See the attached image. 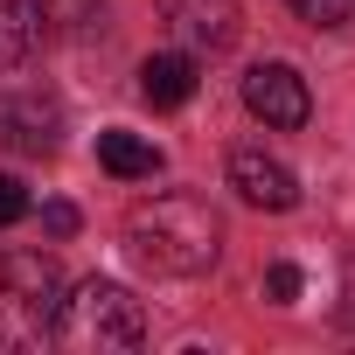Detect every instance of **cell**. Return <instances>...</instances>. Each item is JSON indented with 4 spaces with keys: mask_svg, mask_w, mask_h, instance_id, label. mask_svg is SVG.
Masks as SVG:
<instances>
[{
    "mask_svg": "<svg viewBox=\"0 0 355 355\" xmlns=\"http://www.w3.org/2000/svg\"><path fill=\"white\" fill-rule=\"evenodd\" d=\"M265 293H272V306H293V300H300V265L279 258V265L265 272Z\"/></svg>",
    "mask_w": 355,
    "mask_h": 355,
    "instance_id": "7c38bea8",
    "label": "cell"
},
{
    "mask_svg": "<svg viewBox=\"0 0 355 355\" xmlns=\"http://www.w3.org/2000/svg\"><path fill=\"white\" fill-rule=\"evenodd\" d=\"M139 98H146L153 112H182V105L196 98V56H182V49L146 56V63H139Z\"/></svg>",
    "mask_w": 355,
    "mask_h": 355,
    "instance_id": "ba28073f",
    "label": "cell"
},
{
    "mask_svg": "<svg viewBox=\"0 0 355 355\" xmlns=\"http://www.w3.org/2000/svg\"><path fill=\"white\" fill-rule=\"evenodd\" d=\"M42 0H0V70H21L35 49H42Z\"/></svg>",
    "mask_w": 355,
    "mask_h": 355,
    "instance_id": "9c48e42d",
    "label": "cell"
},
{
    "mask_svg": "<svg viewBox=\"0 0 355 355\" xmlns=\"http://www.w3.org/2000/svg\"><path fill=\"white\" fill-rule=\"evenodd\" d=\"M286 8H293L306 28H348V21H355V0H286Z\"/></svg>",
    "mask_w": 355,
    "mask_h": 355,
    "instance_id": "8fae6325",
    "label": "cell"
},
{
    "mask_svg": "<svg viewBox=\"0 0 355 355\" xmlns=\"http://www.w3.org/2000/svg\"><path fill=\"white\" fill-rule=\"evenodd\" d=\"M98 8H105V0H42V15H49V21H91Z\"/></svg>",
    "mask_w": 355,
    "mask_h": 355,
    "instance_id": "5bb4252c",
    "label": "cell"
},
{
    "mask_svg": "<svg viewBox=\"0 0 355 355\" xmlns=\"http://www.w3.org/2000/svg\"><path fill=\"white\" fill-rule=\"evenodd\" d=\"M98 160H105V174H119V182H146L160 167V146L125 132V125H112V132H98Z\"/></svg>",
    "mask_w": 355,
    "mask_h": 355,
    "instance_id": "30bf717a",
    "label": "cell"
},
{
    "mask_svg": "<svg viewBox=\"0 0 355 355\" xmlns=\"http://www.w3.org/2000/svg\"><path fill=\"white\" fill-rule=\"evenodd\" d=\"M21 216H28V189L15 182V174H0V230L21 223Z\"/></svg>",
    "mask_w": 355,
    "mask_h": 355,
    "instance_id": "4fadbf2b",
    "label": "cell"
},
{
    "mask_svg": "<svg viewBox=\"0 0 355 355\" xmlns=\"http://www.w3.org/2000/svg\"><path fill=\"white\" fill-rule=\"evenodd\" d=\"M125 251L146 265V272H167V279H196L216 265L223 251V223L202 196H153L125 216Z\"/></svg>",
    "mask_w": 355,
    "mask_h": 355,
    "instance_id": "6da1fadb",
    "label": "cell"
},
{
    "mask_svg": "<svg viewBox=\"0 0 355 355\" xmlns=\"http://www.w3.org/2000/svg\"><path fill=\"white\" fill-rule=\"evenodd\" d=\"M42 230H49V237H70V230H77V209H70V202H49V209H42Z\"/></svg>",
    "mask_w": 355,
    "mask_h": 355,
    "instance_id": "9a60e30c",
    "label": "cell"
},
{
    "mask_svg": "<svg viewBox=\"0 0 355 355\" xmlns=\"http://www.w3.org/2000/svg\"><path fill=\"white\" fill-rule=\"evenodd\" d=\"M0 146L8 153H56L63 146V105L42 91H0Z\"/></svg>",
    "mask_w": 355,
    "mask_h": 355,
    "instance_id": "277c9868",
    "label": "cell"
},
{
    "mask_svg": "<svg viewBox=\"0 0 355 355\" xmlns=\"http://www.w3.org/2000/svg\"><path fill=\"white\" fill-rule=\"evenodd\" d=\"M63 320V272L49 251H8L0 258V341L42 348Z\"/></svg>",
    "mask_w": 355,
    "mask_h": 355,
    "instance_id": "7a4b0ae2",
    "label": "cell"
},
{
    "mask_svg": "<svg viewBox=\"0 0 355 355\" xmlns=\"http://www.w3.org/2000/svg\"><path fill=\"white\" fill-rule=\"evenodd\" d=\"M56 334H63L70 348L112 355V348H139V341H146V313H139V300H132L119 279H84L77 293H63Z\"/></svg>",
    "mask_w": 355,
    "mask_h": 355,
    "instance_id": "3957f363",
    "label": "cell"
},
{
    "mask_svg": "<svg viewBox=\"0 0 355 355\" xmlns=\"http://www.w3.org/2000/svg\"><path fill=\"white\" fill-rule=\"evenodd\" d=\"M230 189H237L251 209H293V202H300L293 167L272 160L265 146H237V153H230Z\"/></svg>",
    "mask_w": 355,
    "mask_h": 355,
    "instance_id": "52a82bcc",
    "label": "cell"
},
{
    "mask_svg": "<svg viewBox=\"0 0 355 355\" xmlns=\"http://www.w3.org/2000/svg\"><path fill=\"white\" fill-rule=\"evenodd\" d=\"M160 21L182 35L189 49H209V56H223L230 42H237V0H160Z\"/></svg>",
    "mask_w": 355,
    "mask_h": 355,
    "instance_id": "8992f818",
    "label": "cell"
},
{
    "mask_svg": "<svg viewBox=\"0 0 355 355\" xmlns=\"http://www.w3.org/2000/svg\"><path fill=\"white\" fill-rule=\"evenodd\" d=\"M244 105H251L265 125H279V132L306 125V112H313V98H306V77H300L293 63H258V70L244 77Z\"/></svg>",
    "mask_w": 355,
    "mask_h": 355,
    "instance_id": "5b68a950",
    "label": "cell"
}]
</instances>
